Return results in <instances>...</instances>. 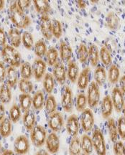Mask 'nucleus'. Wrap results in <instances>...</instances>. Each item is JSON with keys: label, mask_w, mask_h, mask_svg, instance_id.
<instances>
[{"label": "nucleus", "mask_w": 125, "mask_h": 155, "mask_svg": "<svg viewBox=\"0 0 125 155\" xmlns=\"http://www.w3.org/2000/svg\"><path fill=\"white\" fill-rule=\"evenodd\" d=\"M9 16L12 22L17 29L27 28L32 22L30 17L19 8L17 2L11 4L9 9Z\"/></svg>", "instance_id": "nucleus-1"}, {"label": "nucleus", "mask_w": 125, "mask_h": 155, "mask_svg": "<svg viewBox=\"0 0 125 155\" xmlns=\"http://www.w3.org/2000/svg\"><path fill=\"white\" fill-rule=\"evenodd\" d=\"M2 57L4 62L12 67H19L21 65V55L16 48L6 45L2 49Z\"/></svg>", "instance_id": "nucleus-2"}, {"label": "nucleus", "mask_w": 125, "mask_h": 155, "mask_svg": "<svg viewBox=\"0 0 125 155\" xmlns=\"http://www.w3.org/2000/svg\"><path fill=\"white\" fill-rule=\"evenodd\" d=\"M91 139H92L93 149H94L97 155H106V142H105L104 136H103L102 131L98 128L96 129L93 131Z\"/></svg>", "instance_id": "nucleus-3"}, {"label": "nucleus", "mask_w": 125, "mask_h": 155, "mask_svg": "<svg viewBox=\"0 0 125 155\" xmlns=\"http://www.w3.org/2000/svg\"><path fill=\"white\" fill-rule=\"evenodd\" d=\"M47 131L43 127L35 125L31 130L30 139L32 144L36 147H41L46 143L47 139Z\"/></svg>", "instance_id": "nucleus-4"}, {"label": "nucleus", "mask_w": 125, "mask_h": 155, "mask_svg": "<svg viewBox=\"0 0 125 155\" xmlns=\"http://www.w3.org/2000/svg\"><path fill=\"white\" fill-rule=\"evenodd\" d=\"M100 90L97 83L93 81L89 84L87 91V102L90 108H94L100 101Z\"/></svg>", "instance_id": "nucleus-5"}, {"label": "nucleus", "mask_w": 125, "mask_h": 155, "mask_svg": "<svg viewBox=\"0 0 125 155\" xmlns=\"http://www.w3.org/2000/svg\"><path fill=\"white\" fill-rule=\"evenodd\" d=\"M61 106L64 111L68 113L73 110V92L68 86H65L62 90Z\"/></svg>", "instance_id": "nucleus-6"}, {"label": "nucleus", "mask_w": 125, "mask_h": 155, "mask_svg": "<svg viewBox=\"0 0 125 155\" xmlns=\"http://www.w3.org/2000/svg\"><path fill=\"white\" fill-rule=\"evenodd\" d=\"M94 116L90 108H86L82 111L81 116V124L85 132H89L94 126Z\"/></svg>", "instance_id": "nucleus-7"}, {"label": "nucleus", "mask_w": 125, "mask_h": 155, "mask_svg": "<svg viewBox=\"0 0 125 155\" xmlns=\"http://www.w3.org/2000/svg\"><path fill=\"white\" fill-rule=\"evenodd\" d=\"M30 150V142L28 139L24 135L17 137L14 141V150L17 154H26Z\"/></svg>", "instance_id": "nucleus-8"}, {"label": "nucleus", "mask_w": 125, "mask_h": 155, "mask_svg": "<svg viewBox=\"0 0 125 155\" xmlns=\"http://www.w3.org/2000/svg\"><path fill=\"white\" fill-rule=\"evenodd\" d=\"M48 126L55 133L61 130L64 126V119L62 114L58 111L50 114L48 119Z\"/></svg>", "instance_id": "nucleus-9"}, {"label": "nucleus", "mask_w": 125, "mask_h": 155, "mask_svg": "<svg viewBox=\"0 0 125 155\" xmlns=\"http://www.w3.org/2000/svg\"><path fill=\"white\" fill-rule=\"evenodd\" d=\"M40 31L46 40H50L52 38V21L48 15H42L40 19Z\"/></svg>", "instance_id": "nucleus-10"}, {"label": "nucleus", "mask_w": 125, "mask_h": 155, "mask_svg": "<svg viewBox=\"0 0 125 155\" xmlns=\"http://www.w3.org/2000/svg\"><path fill=\"white\" fill-rule=\"evenodd\" d=\"M111 98H112L114 109L116 110L117 112L120 113L122 111L123 108L125 105L124 94L120 90V88L116 87V88L113 89Z\"/></svg>", "instance_id": "nucleus-11"}, {"label": "nucleus", "mask_w": 125, "mask_h": 155, "mask_svg": "<svg viewBox=\"0 0 125 155\" xmlns=\"http://www.w3.org/2000/svg\"><path fill=\"white\" fill-rule=\"evenodd\" d=\"M32 73L36 81H40L46 74L47 64L41 58H36L32 63Z\"/></svg>", "instance_id": "nucleus-12"}, {"label": "nucleus", "mask_w": 125, "mask_h": 155, "mask_svg": "<svg viewBox=\"0 0 125 155\" xmlns=\"http://www.w3.org/2000/svg\"><path fill=\"white\" fill-rule=\"evenodd\" d=\"M46 149L52 154H56L60 149V139L56 133H50L46 140Z\"/></svg>", "instance_id": "nucleus-13"}, {"label": "nucleus", "mask_w": 125, "mask_h": 155, "mask_svg": "<svg viewBox=\"0 0 125 155\" xmlns=\"http://www.w3.org/2000/svg\"><path fill=\"white\" fill-rule=\"evenodd\" d=\"M79 121L77 116L75 114L70 116L66 122V130L68 134L72 137H77L79 132Z\"/></svg>", "instance_id": "nucleus-14"}, {"label": "nucleus", "mask_w": 125, "mask_h": 155, "mask_svg": "<svg viewBox=\"0 0 125 155\" xmlns=\"http://www.w3.org/2000/svg\"><path fill=\"white\" fill-rule=\"evenodd\" d=\"M52 75L55 80L58 81L60 84H64L66 82L67 73H66V68L62 63H56L53 66L52 70Z\"/></svg>", "instance_id": "nucleus-15"}, {"label": "nucleus", "mask_w": 125, "mask_h": 155, "mask_svg": "<svg viewBox=\"0 0 125 155\" xmlns=\"http://www.w3.org/2000/svg\"><path fill=\"white\" fill-rule=\"evenodd\" d=\"M113 108H114V106H113L112 98L109 96H106L103 98L101 104V115L103 119H108L110 117L112 114Z\"/></svg>", "instance_id": "nucleus-16"}, {"label": "nucleus", "mask_w": 125, "mask_h": 155, "mask_svg": "<svg viewBox=\"0 0 125 155\" xmlns=\"http://www.w3.org/2000/svg\"><path fill=\"white\" fill-rule=\"evenodd\" d=\"M23 125L27 131H31L35 127L36 123V116L34 111L29 110L25 112L22 118Z\"/></svg>", "instance_id": "nucleus-17"}, {"label": "nucleus", "mask_w": 125, "mask_h": 155, "mask_svg": "<svg viewBox=\"0 0 125 155\" xmlns=\"http://www.w3.org/2000/svg\"><path fill=\"white\" fill-rule=\"evenodd\" d=\"M33 5L37 12L42 15H48L51 10L49 2L46 0H34Z\"/></svg>", "instance_id": "nucleus-18"}, {"label": "nucleus", "mask_w": 125, "mask_h": 155, "mask_svg": "<svg viewBox=\"0 0 125 155\" xmlns=\"http://www.w3.org/2000/svg\"><path fill=\"white\" fill-rule=\"evenodd\" d=\"M8 38L12 47L17 48L20 46L22 42V35L17 28H12L8 32Z\"/></svg>", "instance_id": "nucleus-19"}, {"label": "nucleus", "mask_w": 125, "mask_h": 155, "mask_svg": "<svg viewBox=\"0 0 125 155\" xmlns=\"http://www.w3.org/2000/svg\"><path fill=\"white\" fill-rule=\"evenodd\" d=\"M60 56L62 61L70 62L73 55V50L69 45L65 41H61L60 43Z\"/></svg>", "instance_id": "nucleus-20"}, {"label": "nucleus", "mask_w": 125, "mask_h": 155, "mask_svg": "<svg viewBox=\"0 0 125 155\" xmlns=\"http://www.w3.org/2000/svg\"><path fill=\"white\" fill-rule=\"evenodd\" d=\"M79 75V65L75 61H71L68 62L67 76L72 83H75L77 81Z\"/></svg>", "instance_id": "nucleus-21"}, {"label": "nucleus", "mask_w": 125, "mask_h": 155, "mask_svg": "<svg viewBox=\"0 0 125 155\" xmlns=\"http://www.w3.org/2000/svg\"><path fill=\"white\" fill-rule=\"evenodd\" d=\"M89 74H90V68H86L79 73V78L77 79V85L79 88L81 90H84L88 87L89 81Z\"/></svg>", "instance_id": "nucleus-22"}, {"label": "nucleus", "mask_w": 125, "mask_h": 155, "mask_svg": "<svg viewBox=\"0 0 125 155\" xmlns=\"http://www.w3.org/2000/svg\"><path fill=\"white\" fill-rule=\"evenodd\" d=\"M7 84L10 87L13 88L15 86L18 82V72L17 70L15 67L9 66L7 70Z\"/></svg>", "instance_id": "nucleus-23"}, {"label": "nucleus", "mask_w": 125, "mask_h": 155, "mask_svg": "<svg viewBox=\"0 0 125 155\" xmlns=\"http://www.w3.org/2000/svg\"><path fill=\"white\" fill-rule=\"evenodd\" d=\"M12 95L11 89L7 83H3L0 86V101L2 104H6L11 101Z\"/></svg>", "instance_id": "nucleus-24"}, {"label": "nucleus", "mask_w": 125, "mask_h": 155, "mask_svg": "<svg viewBox=\"0 0 125 155\" xmlns=\"http://www.w3.org/2000/svg\"><path fill=\"white\" fill-rule=\"evenodd\" d=\"M12 131V124L10 119L5 118L0 122V134L4 138L9 137Z\"/></svg>", "instance_id": "nucleus-25"}, {"label": "nucleus", "mask_w": 125, "mask_h": 155, "mask_svg": "<svg viewBox=\"0 0 125 155\" xmlns=\"http://www.w3.org/2000/svg\"><path fill=\"white\" fill-rule=\"evenodd\" d=\"M81 151H83V153H85L88 155L92 153L93 149L92 139L89 135L83 134L82 136L81 139Z\"/></svg>", "instance_id": "nucleus-26"}, {"label": "nucleus", "mask_w": 125, "mask_h": 155, "mask_svg": "<svg viewBox=\"0 0 125 155\" xmlns=\"http://www.w3.org/2000/svg\"><path fill=\"white\" fill-rule=\"evenodd\" d=\"M45 106V97L43 93L40 91H37L32 97V106L35 110L40 111Z\"/></svg>", "instance_id": "nucleus-27"}, {"label": "nucleus", "mask_w": 125, "mask_h": 155, "mask_svg": "<svg viewBox=\"0 0 125 155\" xmlns=\"http://www.w3.org/2000/svg\"><path fill=\"white\" fill-rule=\"evenodd\" d=\"M107 129L110 137L111 141L113 143L117 141L118 139V130H117V126L115 123V121L112 118H109L107 121Z\"/></svg>", "instance_id": "nucleus-28"}, {"label": "nucleus", "mask_w": 125, "mask_h": 155, "mask_svg": "<svg viewBox=\"0 0 125 155\" xmlns=\"http://www.w3.org/2000/svg\"><path fill=\"white\" fill-rule=\"evenodd\" d=\"M19 106L22 111L26 112L30 109L32 105V98L30 94H22L19 96Z\"/></svg>", "instance_id": "nucleus-29"}, {"label": "nucleus", "mask_w": 125, "mask_h": 155, "mask_svg": "<svg viewBox=\"0 0 125 155\" xmlns=\"http://www.w3.org/2000/svg\"><path fill=\"white\" fill-rule=\"evenodd\" d=\"M106 70L103 67H98L95 69L93 77H94L95 82L99 86H101L104 84L106 80Z\"/></svg>", "instance_id": "nucleus-30"}, {"label": "nucleus", "mask_w": 125, "mask_h": 155, "mask_svg": "<svg viewBox=\"0 0 125 155\" xmlns=\"http://www.w3.org/2000/svg\"><path fill=\"white\" fill-rule=\"evenodd\" d=\"M55 78L51 73H46L44 76L43 87L47 94H51L55 88Z\"/></svg>", "instance_id": "nucleus-31"}, {"label": "nucleus", "mask_w": 125, "mask_h": 155, "mask_svg": "<svg viewBox=\"0 0 125 155\" xmlns=\"http://www.w3.org/2000/svg\"><path fill=\"white\" fill-rule=\"evenodd\" d=\"M89 58L90 63L93 67L96 66L99 61V51L98 47L94 44H91L89 49Z\"/></svg>", "instance_id": "nucleus-32"}, {"label": "nucleus", "mask_w": 125, "mask_h": 155, "mask_svg": "<svg viewBox=\"0 0 125 155\" xmlns=\"http://www.w3.org/2000/svg\"><path fill=\"white\" fill-rule=\"evenodd\" d=\"M81 152V140L77 137H73L68 147L69 155H80Z\"/></svg>", "instance_id": "nucleus-33"}, {"label": "nucleus", "mask_w": 125, "mask_h": 155, "mask_svg": "<svg viewBox=\"0 0 125 155\" xmlns=\"http://www.w3.org/2000/svg\"><path fill=\"white\" fill-rule=\"evenodd\" d=\"M106 24L111 30H115L118 28L120 25V18L114 12H110L106 15Z\"/></svg>", "instance_id": "nucleus-34"}, {"label": "nucleus", "mask_w": 125, "mask_h": 155, "mask_svg": "<svg viewBox=\"0 0 125 155\" xmlns=\"http://www.w3.org/2000/svg\"><path fill=\"white\" fill-rule=\"evenodd\" d=\"M120 79V71L116 65H111L109 70V81L112 84L116 83Z\"/></svg>", "instance_id": "nucleus-35"}, {"label": "nucleus", "mask_w": 125, "mask_h": 155, "mask_svg": "<svg viewBox=\"0 0 125 155\" xmlns=\"http://www.w3.org/2000/svg\"><path fill=\"white\" fill-rule=\"evenodd\" d=\"M58 58V52L57 49L54 47H50L46 53L47 63L50 66H54L57 63V60Z\"/></svg>", "instance_id": "nucleus-36"}, {"label": "nucleus", "mask_w": 125, "mask_h": 155, "mask_svg": "<svg viewBox=\"0 0 125 155\" xmlns=\"http://www.w3.org/2000/svg\"><path fill=\"white\" fill-rule=\"evenodd\" d=\"M32 67L29 62H25L20 66V75L22 79L30 80L32 76Z\"/></svg>", "instance_id": "nucleus-37"}, {"label": "nucleus", "mask_w": 125, "mask_h": 155, "mask_svg": "<svg viewBox=\"0 0 125 155\" xmlns=\"http://www.w3.org/2000/svg\"><path fill=\"white\" fill-rule=\"evenodd\" d=\"M34 50L35 55L39 58H42L46 55L47 51H48V48L47 45L42 40H40L35 43Z\"/></svg>", "instance_id": "nucleus-38"}, {"label": "nucleus", "mask_w": 125, "mask_h": 155, "mask_svg": "<svg viewBox=\"0 0 125 155\" xmlns=\"http://www.w3.org/2000/svg\"><path fill=\"white\" fill-rule=\"evenodd\" d=\"M45 107L47 113L51 114L54 112L56 111L57 109V102H56V98L52 94H50L48 96L46 101V104H45Z\"/></svg>", "instance_id": "nucleus-39"}, {"label": "nucleus", "mask_w": 125, "mask_h": 155, "mask_svg": "<svg viewBox=\"0 0 125 155\" xmlns=\"http://www.w3.org/2000/svg\"><path fill=\"white\" fill-rule=\"evenodd\" d=\"M99 58L101 59V62L105 65L108 66L112 64V55H111L110 52L106 47H102L99 51Z\"/></svg>", "instance_id": "nucleus-40"}, {"label": "nucleus", "mask_w": 125, "mask_h": 155, "mask_svg": "<svg viewBox=\"0 0 125 155\" xmlns=\"http://www.w3.org/2000/svg\"><path fill=\"white\" fill-rule=\"evenodd\" d=\"M19 88L22 94H30L33 91V84L30 80L21 79L18 83Z\"/></svg>", "instance_id": "nucleus-41"}, {"label": "nucleus", "mask_w": 125, "mask_h": 155, "mask_svg": "<svg viewBox=\"0 0 125 155\" xmlns=\"http://www.w3.org/2000/svg\"><path fill=\"white\" fill-rule=\"evenodd\" d=\"M87 98L84 94H79L76 98V108L78 111L82 112L86 108Z\"/></svg>", "instance_id": "nucleus-42"}, {"label": "nucleus", "mask_w": 125, "mask_h": 155, "mask_svg": "<svg viewBox=\"0 0 125 155\" xmlns=\"http://www.w3.org/2000/svg\"><path fill=\"white\" fill-rule=\"evenodd\" d=\"M22 42L23 45L27 50H31L34 46V38L32 35L28 31H25L23 32L22 36Z\"/></svg>", "instance_id": "nucleus-43"}, {"label": "nucleus", "mask_w": 125, "mask_h": 155, "mask_svg": "<svg viewBox=\"0 0 125 155\" xmlns=\"http://www.w3.org/2000/svg\"><path fill=\"white\" fill-rule=\"evenodd\" d=\"M78 58L80 63H84L86 62L87 59L89 58V50L86 45L81 44L79 45V49H78Z\"/></svg>", "instance_id": "nucleus-44"}, {"label": "nucleus", "mask_w": 125, "mask_h": 155, "mask_svg": "<svg viewBox=\"0 0 125 155\" xmlns=\"http://www.w3.org/2000/svg\"><path fill=\"white\" fill-rule=\"evenodd\" d=\"M21 117V108L17 104H14L9 110V118L13 123H17Z\"/></svg>", "instance_id": "nucleus-45"}, {"label": "nucleus", "mask_w": 125, "mask_h": 155, "mask_svg": "<svg viewBox=\"0 0 125 155\" xmlns=\"http://www.w3.org/2000/svg\"><path fill=\"white\" fill-rule=\"evenodd\" d=\"M52 32L56 39L60 38L62 34V25L59 20L57 19H53L52 21Z\"/></svg>", "instance_id": "nucleus-46"}, {"label": "nucleus", "mask_w": 125, "mask_h": 155, "mask_svg": "<svg viewBox=\"0 0 125 155\" xmlns=\"http://www.w3.org/2000/svg\"><path fill=\"white\" fill-rule=\"evenodd\" d=\"M117 130L118 134L123 140H125V117L121 116L117 121Z\"/></svg>", "instance_id": "nucleus-47"}, {"label": "nucleus", "mask_w": 125, "mask_h": 155, "mask_svg": "<svg viewBox=\"0 0 125 155\" xmlns=\"http://www.w3.org/2000/svg\"><path fill=\"white\" fill-rule=\"evenodd\" d=\"M113 151L115 155H125V146L124 143L121 141H116L114 143Z\"/></svg>", "instance_id": "nucleus-48"}, {"label": "nucleus", "mask_w": 125, "mask_h": 155, "mask_svg": "<svg viewBox=\"0 0 125 155\" xmlns=\"http://www.w3.org/2000/svg\"><path fill=\"white\" fill-rule=\"evenodd\" d=\"M7 75V70H6L5 63L0 61V83L4 82Z\"/></svg>", "instance_id": "nucleus-49"}, {"label": "nucleus", "mask_w": 125, "mask_h": 155, "mask_svg": "<svg viewBox=\"0 0 125 155\" xmlns=\"http://www.w3.org/2000/svg\"><path fill=\"white\" fill-rule=\"evenodd\" d=\"M17 5H18L19 8L21 9V10L24 12L25 9L29 8L30 6L31 1H27V0H25V1H22V0H20V1L17 2Z\"/></svg>", "instance_id": "nucleus-50"}, {"label": "nucleus", "mask_w": 125, "mask_h": 155, "mask_svg": "<svg viewBox=\"0 0 125 155\" xmlns=\"http://www.w3.org/2000/svg\"><path fill=\"white\" fill-rule=\"evenodd\" d=\"M7 43V35L4 28H0V46H5Z\"/></svg>", "instance_id": "nucleus-51"}, {"label": "nucleus", "mask_w": 125, "mask_h": 155, "mask_svg": "<svg viewBox=\"0 0 125 155\" xmlns=\"http://www.w3.org/2000/svg\"><path fill=\"white\" fill-rule=\"evenodd\" d=\"M119 81H120V90L122 91L124 95H125V75H123V76L121 77Z\"/></svg>", "instance_id": "nucleus-52"}, {"label": "nucleus", "mask_w": 125, "mask_h": 155, "mask_svg": "<svg viewBox=\"0 0 125 155\" xmlns=\"http://www.w3.org/2000/svg\"><path fill=\"white\" fill-rule=\"evenodd\" d=\"M5 114H6V111H5V106H4L3 104H0V122L5 119Z\"/></svg>", "instance_id": "nucleus-53"}, {"label": "nucleus", "mask_w": 125, "mask_h": 155, "mask_svg": "<svg viewBox=\"0 0 125 155\" xmlns=\"http://www.w3.org/2000/svg\"><path fill=\"white\" fill-rule=\"evenodd\" d=\"M35 155H50V153L46 150H40L37 152Z\"/></svg>", "instance_id": "nucleus-54"}, {"label": "nucleus", "mask_w": 125, "mask_h": 155, "mask_svg": "<svg viewBox=\"0 0 125 155\" xmlns=\"http://www.w3.org/2000/svg\"><path fill=\"white\" fill-rule=\"evenodd\" d=\"M77 5H78V6H79V7L80 9H83L86 7V4L84 1H78Z\"/></svg>", "instance_id": "nucleus-55"}, {"label": "nucleus", "mask_w": 125, "mask_h": 155, "mask_svg": "<svg viewBox=\"0 0 125 155\" xmlns=\"http://www.w3.org/2000/svg\"><path fill=\"white\" fill-rule=\"evenodd\" d=\"M2 155H16V154H15V152L12 150H6L2 152Z\"/></svg>", "instance_id": "nucleus-56"}, {"label": "nucleus", "mask_w": 125, "mask_h": 155, "mask_svg": "<svg viewBox=\"0 0 125 155\" xmlns=\"http://www.w3.org/2000/svg\"><path fill=\"white\" fill-rule=\"evenodd\" d=\"M5 7V1L4 0H0V11L2 10Z\"/></svg>", "instance_id": "nucleus-57"}, {"label": "nucleus", "mask_w": 125, "mask_h": 155, "mask_svg": "<svg viewBox=\"0 0 125 155\" xmlns=\"http://www.w3.org/2000/svg\"><path fill=\"white\" fill-rule=\"evenodd\" d=\"M122 111H123V114H124V116L125 117V105H124V108H123Z\"/></svg>", "instance_id": "nucleus-58"}, {"label": "nucleus", "mask_w": 125, "mask_h": 155, "mask_svg": "<svg viewBox=\"0 0 125 155\" xmlns=\"http://www.w3.org/2000/svg\"><path fill=\"white\" fill-rule=\"evenodd\" d=\"M1 150H2V144H1V141H0V153H1Z\"/></svg>", "instance_id": "nucleus-59"}, {"label": "nucleus", "mask_w": 125, "mask_h": 155, "mask_svg": "<svg viewBox=\"0 0 125 155\" xmlns=\"http://www.w3.org/2000/svg\"><path fill=\"white\" fill-rule=\"evenodd\" d=\"M80 155H88V154H85V153H82V154H80Z\"/></svg>", "instance_id": "nucleus-60"}]
</instances>
